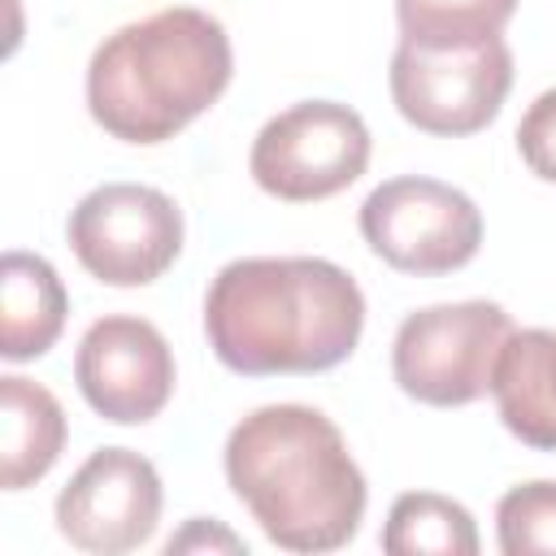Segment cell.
I'll return each instance as SVG.
<instances>
[{
  "instance_id": "5bb4252c",
  "label": "cell",
  "mask_w": 556,
  "mask_h": 556,
  "mask_svg": "<svg viewBox=\"0 0 556 556\" xmlns=\"http://www.w3.org/2000/svg\"><path fill=\"white\" fill-rule=\"evenodd\" d=\"M382 552H391V556H473L478 526L465 504L434 495V491H408L387 513Z\"/></svg>"
},
{
  "instance_id": "e0dca14e",
  "label": "cell",
  "mask_w": 556,
  "mask_h": 556,
  "mask_svg": "<svg viewBox=\"0 0 556 556\" xmlns=\"http://www.w3.org/2000/svg\"><path fill=\"white\" fill-rule=\"evenodd\" d=\"M517 152L534 178L556 182V87L534 96V104L517 122Z\"/></svg>"
},
{
  "instance_id": "4fadbf2b",
  "label": "cell",
  "mask_w": 556,
  "mask_h": 556,
  "mask_svg": "<svg viewBox=\"0 0 556 556\" xmlns=\"http://www.w3.org/2000/svg\"><path fill=\"white\" fill-rule=\"evenodd\" d=\"M65 447V408L61 400L22 378H0V482L4 491L35 486Z\"/></svg>"
},
{
  "instance_id": "52a82bcc",
  "label": "cell",
  "mask_w": 556,
  "mask_h": 556,
  "mask_svg": "<svg viewBox=\"0 0 556 556\" xmlns=\"http://www.w3.org/2000/svg\"><path fill=\"white\" fill-rule=\"evenodd\" d=\"M70 248L104 287H148L182 252V208L148 182H104L70 213Z\"/></svg>"
},
{
  "instance_id": "ba28073f",
  "label": "cell",
  "mask_w": 556,
  "mask_h": 556,
  "mask_svg": "<svg viewBox=\"0 0 556 556\" xmlns=\"http://www.w3.org/2000/svg\"><path fill=\"white\" fill-rule=\"evenodd\" d=\"M513 87V52L504 35L469 48L404 43L391 56V100L400 117L426 135H473L495 122Z\"/></svg>"
},
{
  "instance_id": "2e32d148",
  "label": "cell",
  "mask_w": 556,
  "mask_h": 556,
  "mask_svg": "<svg viewBox=\"0 0 556 556\" xmlns=\"http://www.w3.org/2000/svg\"><path fill=\"white\" fill-rule=\"evenodd\" d=\"M495 539L504 556H556V482L534 478L500 495Z\"/></svg>"
},
{
  "instance_id": "5b68a950",
  "label": "cell",
  "mask_w": 556,
  "mask_h": 556,
  "mask_svg": "<svg viewBox=\"0 0 556 556\" xmlns=\"http://www.w3.org/2000/svg\"><path fill=\"white\" fill-rule=\"evenodd\" d=\"M369 126L339 100H300L269 117L252 139L248 169L256 187L287 204L348 191L369 165Z\"/></svg>"
},
{
  "instance_id": "7a4b0ae2",
  "label": "cell",
  "mask_w": 556,
  "mask_h": 556,
  "mask_svg": "<svg viewBox=\"0 0 556 556\" xmlns=\"http://www.w3.org/2000/svg\"><path fill=\"white\" fill-rule=\"evenodd\" d=\"M226 482L282 552H339L356 539L369 491L339 426L308 404H265L226 439Z\"/></svg>"
},
{
  "instance_id": "9c48e42d",
  "label": "cell",
  "mask_w": 556,
  "mask_h": 556,
  "mask_svg": "<svg viewBox=\"0 0 556 556\" xmlns=\"http://www.w3.org/2000/svg\"><path fill=\"white\" fill-rule=\"evenodd\" d=\"M161 473L130 447L91 452L56 495V530L83 552L122 556L152 539L161 521Z\"/></svg>"
},
{
  "instance_id": "7c38bea8",
  "label": "cell",
  "mask_w": 556,
  "mask_h": 556,
  "mask_svg": "<svg viewBox=\"0 0 556 556\" xmlns=\"http://www.w3.org/2000/svg\"><path fill=\"white\" fill-rule=\"evenodd\" d=\"M70 295L56 269L35 252H4L0 261V356L35 361L65 330Z\"/></svg>"
},
{
  "instance_id": "8fae6325",
  "label": "cell",
  "mask_w": 556,
  "mask_h": 556,
  "mask_svg": "<svg viewBox=\"0 0 556 556\" xmlns=\"http://www.w3.org/2000/svg\"><path fill=\"white\" fill-rule=\"evenodd\" d=\"M491 395L513 439L556 452V330H513L500 348Z\"/></svg>"
},
{
  "instance_id": "6da1fadb",
  "label": "cell",
  "mask_w": 556,
  "mask_h": 556,
  "mask_svg": "<svg viewBox=\"0 0 556 556\" xmlns=\"http://www.w3.org/2000/svg\"><path fill=\"white\" fill-rule=\"evenodd\" d=\"M365 330L356 278L326 256H239L204 295L213 356L248 378L343 365Z\"/></svg>"
},
{
  "instance_id": "30bf717a",
  "label": "cell",
  "mask_w": 556,
  "mask_h": 556,
  "mask_svg": "<svg viewBox=\"0 0 556 556\" xmlns=\"http://www.w3.org/2000/svg\"><path fill=\"white\" fill-rule=\"evenodd\" d=\"M74 382L104 421L143 426L174 395V352L152 321L109 313L78 339Z\"/></svg>"
},
{
  "instance_id": "277c9868",
  "label": "cell",
  "mask_w": 556,
  "mask_h": 556,
  "mask_svg": "<svg viewBox=\"0 0 556 556\" xmlns=\"http://www.w3.org/2000/svg\"><path fill=\"white\" fill-rule=\"evenodd\" d=\"M508 334L513 317L491 300L430 304L400 321L391 343V374L408 400L430 408H460L491 391Z\"/></svg>"
},
{
  "instance_id": "3957f363",
  "label": "cell",
  "mask_w": 556,
  "mask_h": 556,
  "mask_svg": "<svg viewBox=\"0 0 556 556\" xmlns=\"http://www.w3.org/2000/svg\"><path fill=\"white\" fill-rule=\"evenodd\" d=\"M226 26L191 4L117 26L87 61V109L122 143H165L230 87Z\"/></svg>"
},
{
  "instance_id": "9a60e30c",
  "label": "cell",
  "mask_w": 556,
  "mask_h": 556,
  "mask_svg": "<svg viewBox=\"0 0 556 556\" xmlns=\"http://www.w3.org/2000/svg\"><path fill=\"white\" fill-rule=\"evenodd\" d=\"M517 0H395L400 39L417 48H469L508 26Z\"/></svg>"
},
{
  "instance_id": "8992f818",
  "label": "cell",
  "mask_w": 556,
  "mask_h": 556,
  "mask_svg": "<svg viewBox=\"0 0 556 556\" xmlns=\"http://www.w3.org/2000/svg\"><path fill=\"white\" fill-rule=\"evenodd\" d=\"M361 235L374 256L400 274H452L482 248L478 204L439 178L404 174L374 187L361 204Z\"/></svg>"
},
{
  "instance_id": "ac0fdd59",
  "label": "cell",
  "mask_w": 556,
  "mask_h": 556,
  "mask_svg": "<svg viewBox=\"0 0 556 556\" xmlns=\"http://www.w3.org/2000/svg\"><path fill=\"white\" fill-rule=\"evenodd\" d=\"M213 547V543H222L226 552H243V543L230 534V530H222V526H208V534H204V517H195L191 526H187V534H178V539H169L165 543V552L174 556V552H187V547Z\"/></svg>"
}]
</instances>
